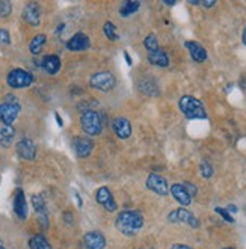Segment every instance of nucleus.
<instances>
[{
	"label": "nucleus",
	"mask_w": 246,
	"mask_h": 249,
	"mask_svg": "<svg viewBox=\"0 0 246 249\" xmlns=\"http://www.w3.org/2000/svg\"><path fill=\"white\" fill-rule=\"evenodd\" d=\"M117 230L124 236H135L143 227V217L138 212H121L117 217Z\"/></svg>",
	"instance_id": "obj_1"
},
{
	"label": "nucleus",
	"mask_w": 246,
	"mask_h": 249,
	"mask_svg": "<svg viewBox=\"0 0 246 249\" xmlns=\"http://www.w3.org/2000/svg\"><path fill=\"white\" fill-rule=\"evenodd\" d=\"M178 107L184 113L186 118H189V120H206L207 118V112H206L204 106H202V103L198 98H195L192 95L181 97Z\"/></svg>",
	"instance_id": "obj_2"
},
{
	"label": "nucleus",
	"mask_w": 246,
	"mask_h": 249,
	"mask_svg": "<svg viewBox=\"0 0 246 249\" xmlns=\"http://www.w3.org/2000/svg\"><path fill=\"white\" fill-rule=\"evenodd\" d=\"M82 128L89 136H98L103 130V120L101 115L95 110H86L82 115Z\"/></svg>",
	"instance_id": "obj_3"
},
{
	"label": "nucleus",
	"mask_w": 246,
	"mask_h": 249,
	"mask_svg": "<svg viewBox=\"0 0 246 249\" xmlns=\"http://www.w3.org/2000/svg\"><path fill=\"white\" fill-rule=\"evenodd\" d=\"M6 80H8V85L14 88V89H21V88H27L34 83V76L26 70L16 68L9 72Z\"/></svg>",
	"instance_id": "obj_4"
},
{
	"label": "nucleus",
	"mask_w": 246,
	"mask_h": 249,
	"mask_svg": "<svg viewBox=\"0 0 246 249\" xmlns=\"http://www.w3.org/2000/svg\"><path fill=\"white\" fill-rule=\"evenodd\" d=\"M89 85L97 91L107 92L115 86V77L109 71H100L89 79Z\"/></svg>",
	"instance_id": "obj_5"
},
{
	"label": "nucleus",
	"mask_w": 246,
	"mask_h": 249,
	"mask_svg": "<svg viewBox=\"0 0 246 249\" xmlns=\"http://www.w3.org/2000/svg\"><path fill=\"white\" fill-rule=\"evenodd\" d=\"M168 219L171 222H177V224H187L191 225L192 228H198L199 227V221L195 217L193 213H191L189 210L186 209H177L169 213Z\"/></svg>",
	"instance_id": "obj_6"
},
{
	"label": "nucleus",
	"mask_w": 246,
	"mask_h": 249,
	"mask_svg": "<svg viewBox=\"0 0 246 249\" xmlns=\"http://www.w3.org/2000/svg\"><path fill=\"white\" fill-rule=\"evenodd\" d=\"M20 113V105L18 103H2L0 105V121L3 125H12V123L17 120Z\"/></svg>",
	"instance_id": "obj_7"
},
{
	"label": "nucleus",
	"mask_w": 246,
	"mask_h": 249,
	"mask_svg": "<svg viewBox=\"0 0 246 249\" xmlns=\"http://www.w3.org/2000/svg\"><path fill=\"white\" fill-rule=\"evenodd\" d=\"M147 187L150 190H153L154 194L162 195V196L169 194L168 181L163 177H160V175H157V174H151L150 177L147 178Z\"/></svg>",
	"instance_id": "obj_8"
},
{
	"label": "nucleus",
	"mask_w": 246,
	"mask_h": 249,
	"mask_svg": "<svg viewBox=\"0 0 246 249\" xmlns=\"http://www.w3.org/2000/svg\"><path fill=\"white\" fill-rule=\"evenodd\" d=\"M83 245L86 249H105L106 248V237L100 231H89L85 234Z\"/></svg>",
	"instance_id": "obj_9"
},
{
	"label": "nucleus",
	"mask_w": 246,
	"mask_h": 249,
	"mask_svg": "<svg viewBox=\"0 0 246 249\" xmlns=\"http://www.w3.org/2000/svg\"><path fill=\"white\" fill-rule=\"evenodd\" d=\"M41 6L35 2L27 3L23 11V18L27 24L31 26H39L41 24Z\"/></svg>",
	"instance_id": "obj_10"
},
{
	"label": "nucleus",
	"mask_w": 246,
	"mask_h": 249,
	"mask_svg": "<svg viewBox=\"0 0 246 249\" xmlns=\"http://www.w3.org/2000/svg\"><path fill=\"white\" fill-rule=\"evenodd\" d=\"M97 202L101 204L107 212H115L117 210V201H115L112 192L107 187H100L97 190Z\"/></svg>",
	"instance_id": "obj_11"
},
{
	"label": "nucleus",
	"mask_w": 246,
	"mask_h": 249,
	"mask_svg": "<svg viewBox=\"0 0 246 249\" xmlns=\"http://www.w3.org/2000/svg\"><path fill=\"white\" fill-rule=\"evenodd\" d=\"M73 148H74L77 157L86 159V157H89V156H91L92 148H94V143H92V141L88 139V138H76V139L73 141Z\"/></svg>",
	"instance_id": "obj_12"
},
{
	"label": "nucleus",
	"mask_w": 246,
	"mask_h": 249,
	"mask_svg": "<svg viewBox=\"0 0 246 249\" xmlns=\"http://www.w3.org/2000/svg\"><path fill=\"white\" fill-rule=\"evenodd\" d=\"M89 46H91L89 38L86 36L85 34H82V32L76 34L73 38L67 42V49L70 52H85V50L89 49Z\"/></svg>",
	"instance_id": "obj_13"
},
{
	"label": "nucleus",
	"mask_w": 246,
	"mask_h": 249,
	"mask_svg": "<svg viewBox=\"0 0 246 249\" xmlns=\"http://www.w3.org/2000/svg\"><path fill=\"white\" fill-rule=\"evenodd\" d=\"M17 153L24 160H34L36 157V146L31 139L24 138L17 143Z\"/></svg>",
	"instance_id": "obj_14"
},
{
	"label": "nucleus",
	"mask_w": 246,
	"mask_h": 249,
	"mask_svg": "<svg viewBox=\"0 0 246 249\" xmlns=\"http://www.w3.org/2000/svg\"><path fill=\"white\" fill-rule=\"evenodd\" d=\"M112 128L115 131V135H117L120 139H127L132 135V125H130V121L127 118H115L113 123H112Z\"/></svg>",
	"instance_id": "obj_15"
},
{
	"label": "nucleus",
	"mask_w": 246,
	"mask_h": 249,
	"mask_svg": "<svg viewBox=\"0 0 246 249\" xmlns=\"http://www.w3.org/2000/svg\"><path fill=\"white\" fill-rule=\"evenodd\" d=\"M14 212H16L17 217L24 221L27 217V202H26V196L23 190H17L16 192V198H14Z\"/></svg>",
	"instance_id": "obj_16"
},
{
	"label": "nucleus",
	"mask_w": 246,
	"mask_h": 249,
	"mask_svg": "<svg viewBox=\"0 0 246 249\" xmlns=\"http://www.w3.org/2000/svg\"><path fill=\"white\" fill-rule=\"evenodd\" d=\"M171 194L177 202H180L181 206H191L192 202V196L189 195V192L184 189L183 184H172L171 186Z\"/></svg>",
	"instance_id": "obj_17"
},
{
	"label": "nucleus",
	"mask_w": 246,
	"mask_h": 249,
	"mask_svg": "<svg viewBox=\"0 0 246 249\" xmlns=\"http://www.w3.org/2000/svg\"><path fill=\"white\" fill-rule=\"evenodd\" d=\"M186 49L189 50V53H191V56H192V59L195 61V62H204L206 59H207V52H206V49L201 46V44H198V42H195V41H187L186 44Z\"/></svg>",
	"instance_id": "obj_18"
},
{
	"label": "nucleus",
	"mask_w": 246,
	"mask_h": 249,
	"mask_svg": "<svg viewBox=\"0 0 246 249\" xmlns=\"http://www.w3.org/2000/svg\"><path fill=\"white\" fill-rule=\"evenodd\" d=\"M41 67L44 68V70L49 72V74L54 76V74H57V72H59V70H61V59H59V57H57L56 54H49V56L44 57V59H42Z\"/></svg>",
	"instance_id": "obj_19"
},
{
	"label": "nucleus",
	"mask_w": 246,
	"mask_h": 249,
	"mask_svg": "<svg viewBox=\"0 0 246 249\" xmlns=\"http://www.w3.org/2000/svg\"><path fill=\"white\" fill-rule=\"evenodd\" d=\"M148 61L157 67H168L169 65V57L162 49H157L154 52H148Z\"/></svg>",
	"instance_id": "obj_20"
},
{
	"label": "nucleus",
	"mask_w": 246,
	"mask_h": 249,
	"mask_svg": "<svg viewBox=\"0 0 246 249\" xmlns=\"http://www.w3.org/2000/svg\"><path fill=\"white\" fill-rule=\"evenodd\" d=\"M46 41H47V36H46L44 34L36 35V36L31 41V44H29V50H31L32 54H39L41 50L44 49V46H46Z\"/></svg>",
	"instance_id": "obj_21"
},
{
	"label": "nucleus",
	"mask_w": 246,
	"mask_h": 249,
	"mask_svg": "<svg viewBox=\"0 0 246 249\" xmlns=\"http://www.w3.org/2000/svg\"><path fill=\"white\" fill-rule=\"evenodd\" d=\"M29 248L31 249H52L49 240L42 236V234H36V236L31 237V240H29Z\"/></svg>",
	"instance_id": "obj_22"
},
{
	"label": "nucleus",
	"mask_w": 246,
	"mask_h": 249,
	"mask_svg": "<svg viewBox=\"0 0 246 249\" xmlns=\"http://www.w3.org/2000/svg\"><path fill=\"white\" fill-rule=\"evenodd\" d=\"M139 8H141V3L139 2H133V0H128V2L123 3V6L120 9V14H121L123 17H128V16H132V14H135Z\"/></svg>",
	"instance_id": "obj_23"
},
{
	"label": "nucleus",
	"mask_w": 246,
	"mask_h": 249,
	"mask_svg": "<svg viewBox=\"0 0 246 249\" xmlns=\"http://www.w3.org/2000/svg\"><path fill=\"white\" fill-rule=\"evenodd\" d=\"M32 206H34L36 213L46 214V202H44V198H42L41 195H34L32 196Z\"/></svg>",
	"instance_id": "obj_24"
},
{
	"label": "nucleus",
	"mask_w": 246,
	"mask_h": 249,
	"mask_svg": "<svg viewBox=\"0 0 246 249\" xmlns=\"http://www.w3.org/2000/svg\"><path fill=\"white\" fill-rule=\"evenodd\" d=\"M143 46H145V49L148 50V52H154V50H157L158 49V41H157V36L156 35H148L147 38H145V41H143Z\"/></svg>",
	"instance_id": "obj_25"
},
{
	"label": "nucleus",
	"mask_w": 246,
	"mask_h": 249,
	"mask_svg": "<svg viewBox=\"0 0 246 249\" xmlns=\"http://www.w3.org/2000/svg\"><path fill=\"white\" fill-rule=\"evenodd\" d=\"M103 31H105V35L110 39V41H115L118 36H117V29H115V24L107 21L105 23V27H103Z\"/></svg>",
	"instance_id": "obj_26"
},
{
	"label": "nucleus",
	"mask_w": 246,
	"mask_h": 249,
	"mask_svg": "<svg viewBox=\"0 0 246 249\" xmlns=\"http://www.w3.org/2000/svg\"><path fill=\"white\" fill-rule=\"evenodd\" d=\"M12 11V5L8 0H0V17H8Z\"/></svg>",
	"instance_id": "obj_27"
},
{
	"label": "nucleus",
	"mask_w": 246,
	"mask_h": 249,
	"mask_svg": "<svg viewBox=\"0 0 246 249\" xmlns=\"http://www.w3.org/2000/svg\"><path fill=\"white\" fill-rule=\"evenodd\" d=\"M14 133H16V130L12 128V125H3L2 128H0V135H2V138L5 141H11Z\"/></svg>",
	"instance_id": "obj_28"
},
{
	"label": "nucleus",
	"mask_w": 246,
	"mask_h": 249,
	"mask_svg": "<svg viewBox=\"0 0 246 249\" xmlns=\"http://www.w3.org/2000/svg\"><path fill=\"white\" fill-rule=\"evenodd\" d=\"M201 175L204 178H210L213 175V166L209 162H202L201 163Z\"/></svg>",
	"instance_id": "obj_29"
},
{
	"label": "nucleus",
	"mask_w": 246,
	"mask_h": 249,
	"mask_svg": "<svg viewBox=\"0 0 246 249\" xmlns=\"http://www.w3.org/2000/svg\"><path fill=\"white\" fill-rule=\"evenodd\" d=\"M214 212L218 213V214H221V216L225 219L227 222H231V224L234 222V217L229 214V212H228L227 209H222V207H216V209H214Z\"/></svg>",
	"instance_id": "obj_30"
},
{
	"label": "nucleus",
	"mask_w": 246,
	"mask_h": 249,
	"mask_svg": "<svg viewBox=\"0 0 246 249\" xmlns=\"http://www.w3.org/2000/svg\"><path fill=\"white\" fill-rule=\"evenodd\" d=\"M145 82H147L148 88H151V86L154 88V86H156L154 83H151V82H148V80H145ZM142 85H143V83H142V82H139V88H141V91H142L143 94H145V91H147V89H145V86H142ZM157 94H158V91H147V95H157Z\"/></svg>",
	"instance_id": "obj_31"
},
{
	"label": "nucleus",
	"mask_w": 246,
	"mask_h": 249,
	"mask_svg": "<svg viewBox=\"0 0 246 249\" xmlns=\"http://www.w3.org/2000/svg\"><path fill=\"white\" fill-rule=\"evenodd\" d=\"M11 38H9V32L6 29H0V44H9Z\"/></svg>",
	"instance_id": "obj_32"
},
{
	"label": "nucleus",
	"mask_w": 246,
	"mask_h": 249,
	"mask_svg": "<svg viewBox=\"0 0 246 249\" xmlns=\"http://www.w3.org/2000/svg\"><path fill=\"white\" fill-rule=\"evenodd\" d=\"M183 186H184V189L189 192V195L191 196H195L196 195V187L193 186V184H191V183H187V181H184V183H181Z\"/></svg>",
	"instance_id": "obj_33"
},
{
	"label": "nucleus",
	"mask_w": 246,
	"mask_h": 249,
	"mask_svg": "<svg viewBox=\"0 0 246 249\" xmlns=\"http://www.w3.org/2000/svg\"><path fill=\"white\" fill-rule=\"evenodd\" d=\"M171 249H192V248L187 246V245H174Z\"/></svg>",
	"instance_id": "obj_34"
},
{
	"label": "nucleus",
	"mask_w": 246,
	"mask_h": 249,
	"mask_svg": "<svg viewBox=\"0 0 246 249\" xmlns=\"http://www.w3.org/2000/svg\"><path fill=\"white\" fill-rule=\"evenodd\" d=\"M201 5H202V6H206V8H211V6L216 5V2H214V0H213V2H201Z\"/></svg>",
	"instance_id": "obj_35"
},
{
	"label": "nucleus",
	"mask_w": 246,
	"mask_h": 249,
	"mask_svg": "<svg viewBox=\"0 0 246 249\" xmlns=\"http://www.w3.org/2000/svg\"><path fill=\"white\" fill-rule=\"evenodd\" d=\"M124 57H125V62H127L128 65H132V57H130V54H128L127 52L124 53Z\"/></svg>",
	"instance_id": "obj_36"
},
{
	"label": "nucleus",
	"mask_w": 246,
	"mask_h": 249,
	"mask_svg": "<svg viewBox=\"0 0 246 249\" xmlns=\"http://www.w3.org/2000/svg\"><path fill=\"white\" fill-rule=\"evenodd\" d=\"M54 116H56V120H57V124H59V125L62 127V120H61V116L57 115V113H54Z\"/></svg>",
	"instance_id": "obj_37"
},
{
	"label": "nucleus",
	"mask_w": 246,
	"mask_h": 249,
	"mask_svg": "<svg viewBox=\"0 0 246 249\" xmlns=\"http://www.w3.org/2000/svg\"><path fill=\"white\" fill-rule=\"evenodd\" d=\"M242 41H243V44H246V27H245L243 35H242Z\"/></svg>",
	"instance_id": "obj_38"
},
{
	"label": "nucleus",
	"mask_w": 246,
	"mask_h": 249,
	"mask_svg": "<svg viewBox=\"0 0 246 249\" xmlns=\"http://www.w3.org/2000/svg\"><path fill=\"white\" fill-rule=\"evenodd\" d=\"M228 212H237V209L236 207H233V206H228V209H227Z\"/></svg>",
	"instance_id": "obj_39"
},
{
	"label": "nucleus",
	"mask_w": 246,
	"mask_h": 249,
	"mask_svg": "<svg viewBox=\"0 0 246 249\" xmlns=\"http://www.w3.org/2000/svg\"><path fill=\"white\" fill-rule=\"evenodd\" d=\"M224 249H234V248H224Z\"/></svg>",
	"instance_id": "obj_40"
},
{
	"label": "nucleus",
	"mask_w": 246,
	"mask_h": 249,
	"mask_svg": "<svg viewBox=\"0 0 246 249\" xmlns=\"http://www.w3.org/2000/svg\"><path fill=\"white\" fill-rule=\"evenodd\" d=\"M0 249H5V248H3V246H0Z\"/></svg>",
	"instance_id": "obj_41"
},
{
	"label": "nucleus",
	"mask_w": 246,
	"mask_h": 249,
	"mask_svg": "<svg viewBox=\"0 0 246 249\" xmlns=\"http://www.w3.org/2000/svg\"><path fill=\"white\" fill-rule=\"evenodd\" d=\"M0 246H2V242H0Z\"/></svg>",
	"instance_id": "obj_42"
}]
</instances>
